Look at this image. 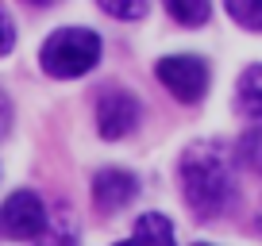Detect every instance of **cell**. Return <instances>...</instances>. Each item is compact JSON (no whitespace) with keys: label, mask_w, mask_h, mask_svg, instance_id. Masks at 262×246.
I'll return each instance as SVG.
<instances>
[{"label":"cell","mask_w":262,"mask_h":246,"mask_svg":"<svg viewBox=\"0 0 262 246\" xmlns=\"http://www.w3.org/2000/svg\"><path fill=\"white\" fill-rule=\"evenodd\" d=\"M181 189H185V204L196 219H220L235 204V192H239L228 146L193 142L181 154Z\"/></svg>","instance_id":"6da1fadb"},{"label":"cell","mask_w":262,"mask_h":246,"mask_svg":"<svg viewBox=\"0 0 262 246\" xmlns=\"http://www.w3.org/2000/svg\"><path fill=\"white\" fill-rule=\"evenodd\" d=\"M100 58V39L85 27H66V31H54L47 42H42V69L50 77H81L97 66Z\"/></svg>","instance_id":"7a4b0ae2"},{"label":"cell","mask_w":262,"mask_h":246,"mask_svg":"<svg viewBox=\"0 0 262 246\" xmlns=\"http://www.w3.org/2000/svg\"><path fill=\"white\" fill-rule=\"evenodd\" d=\"M0 235L16 238V242H35V238L47 235V208L31 189L12 192L0 204Z\"/></svg>","instance_id":"3957f363"},{"label":"cell","mask_w":262,"mask_h":246,"mask_svg":"<svg viewBox=\"0 0 262 246\" xmlns=\"http://www.w3.org/2000/svg\"><path fill=\"white\" fill-rule=\"evenodd\" d=\"M155 73L185 104H193V100H201L208 92V66H205V58H196V54H170L155 66Z\"/></svg>","instance_id":"277c9868"},{"label":"cell","mask_w":262,"mask_h":246,"mask_svg":"<svg viewBox=\"0 0 262 246\" xmlns=\"http://www.w3.org/2000/svg\"><path fill=\"white\" fill-rule=\"evenodd\" d=\"M139 127V100L123 89H108L100 92V104H97V131L104 139H123L127 131Z\"/></svg>","instance_id":"5b68a950"},{"label":"cell","mask_w":262,"mask_h":246,"mask_svg":"<svg viewBox=\"0 0 262 246\" xmlns=\"http://www.w3.org/2000/svg\"><path fill=\"white\" fill-rule=\"evenodd\" d=\"M135 192H139V181L127 169H100L97 177H93V204L104 215H112V212H120L123 204H131Z\"/></svg>","instance_id":"8992f818"},{"label":"cell","mask_w":262,"mask_h":246,"mask_svg":"<svg viewBox=\"0 0 262 246\" xmlns=\"http://www.w3.org/2000/svg\"><path fill=\"white\" fill-rule=\"evenodd\" d=\"M235 108L243 119L258 123L262 127V66H247L243 77H239V89H235Z\"/></svg>","instance_id":"52a82bcc"},{"label":"cell","mask_w":262,"mask_h":246,"mask_svg":"<svg viewBox=\"0 0 262 246\" xmlns=\"http://www.w3.org/2000/svg\"><path fill=\"white\" fill-rule=\"evenodd\" d=\"M116 246H173V227H170L166 215L147 212L135 223V235H131L127 242H116Z\"/></svg>","instance_id":"ba28073f"},{"label":"cell","mask_w":262,"mask_h":246,"mask_svg":"<svg viewBox=\"0 0 262 246\" xmlns=\"http://www.w3.org/2000/svg\"><path fill=\"white\" fill-rule=\"evenodd\" d=\"M166 12H170L178 23H185V27H201V23H208V16H212V4H205V0H193V4H185V0H170Z\"/></svg>","instance_id":"9c48e42d"},{"label":"cell","mask_w":262,"mask_h":246,"mask_svg":"<svg viewBox=\"0 0 262 246\" xmlns=\"http://www.w3.org/2000/svg\"><path fill=\"white\" fill-rule=\"evenodd\" d=\"M224 8H228V16L235 23L251 27V31H262V0H228Z\"/></svg>","instance_id":"30bf717a"},{"label":"cell","mask_w":262,"mask_h":246,"mask_svg":"<svg viewBox=\"0 0 262 246\" xmlns=\"http://www.w3.org/2000/svg\"><path fill=\"white\" fill-rule=\"evenodd\" d=\"M235 154H239V162H243L247 169L262 173V131H247L243 139H239Z\"/></svg>","instance_id":"8fae6325"},{"label":"cell","mask_w":262,"mask_h":246,"mask_svg":"<svg viewBox=\"0 0 262 246\" xmlns=\"http://www.w3.org/2000/svg\"><path fill=\"white\" fill-rule=\"evenodd\" d=\"M97 8H104L112 19H143L150 4H143V0H131V4H123V0H100Z\"/></svg>","instance_id":"7c38bea8"},{"label":"cell","mask_w":262,"mask_h":246,"mask_svg":"<svg viewBox=\"0 0 262 246\" xmlns=\"http://www.w3.org/2000/svg\"><path fill=\"white\" fill-rule=\"evenodd\" d=\"M12 46H16V27H12L8 12L0 8V54H8Z\"/></svg>","instance_id":"4fadbf2b"},{"label":"cell","mask_w":262,"mask_h":246,"mask_svg":"<svg viewBox=\"0 0 262 246\" xmlns=\"http://www.w3.org/2000/svg\"><path fill=\"white\" fill-rule=\"evenodd\" d=\"M12 127V104H8V96L0 92V139H4V131Z\"/></svg>","instance_id":"5bb4252c"},{"label":"cell","mask_w":262,"mask_h":246,"mask_svg":"<svg viewBox=\"0 0 262 246\" xmlns=\"http://www.w3.org/2000/svg\"><path fill=\"white\" fill-rule=\"evenodd\" d=\"M254 227H258V235H262V212H258V223H254Z\"/></svg>","instance_id":"9a60e30c"},{"label":"cell","mask_w":262,"mask_h":246,"mask_svg":"<svg viewBox=\"0 0 262 246\" xmlns=\"http://www.w3.org/2000/svg\"><path fill=\"white\" fill-rule=\"evenodd\" d=\"M196 246H208V242H196Z\"/></svg>","instance_id":"2e32d148"}]
</instances>
